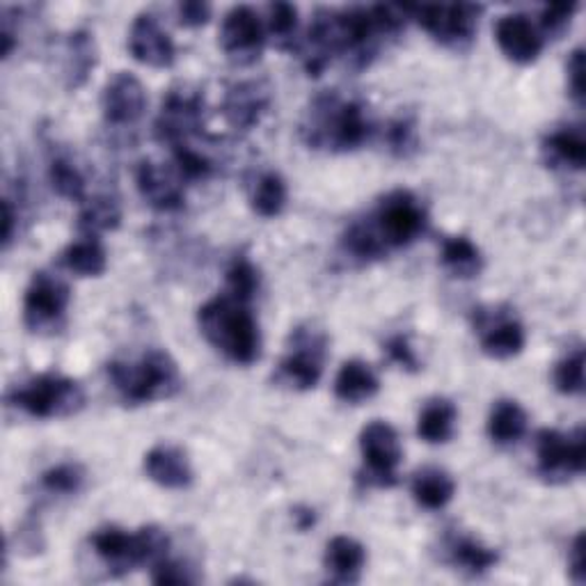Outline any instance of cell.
<instances>
[{
	"label": "cell",
	"instance_id": "7bdbcfd3",
	"mask_svg": "<svg viewBox=\"0 0 586 586\" xmlns=\"http://www.w3.org/2000/svg\"><path fill=\"white\" fill-rule=\"evenodd\" d=\"M566 71H569V90H571V96L573 99L584 106V48H575V51L571 54L569 58V65H566Z\"/></svg>",
	"mask_w": 586,
	"mask_h": 586
},
{
	"label": "cell",
	"instance_id": "74e56055",
	"mask_svg": "<svg viewBox=\"0 0 586 586\" xmlns=\"http://www.w3.org/2000/svg\"><path fill=\"white\" fill-rule=\"evenodd\" d=\"M554 387L561 395L577 397L584 392V351L566 355L554 366Z\"/></svg>",
	"mask_w": 586,
	"mask_h": 586
},
{
	"label": "cell",
	"instance_id": "484cf974",
	"mask_svg": "<svg viewBox=\"0 0 586 586\" xmlns=\"http://www.w3.org/2000/svg\"><path fill=\"white\" fill-rule=\"evenodd\" d=\"M458 410L449 399H431L418 420V435L429 445H445L454 437Z\"/></svg>",
	"mask_w": 586,
	"mask_h": 586
},
{
	"label": "cell",
	"instance_id": "4316f807",
	"mask_svg": "<svg viewBox=\"0 0 586 586\" xmlns=\"http://www.w3.org/2000/svg\"><path fill=\"white\" fill-rule=\"evenodd\" d=\"M456 495V481L440 468H424L412 479V497L429 511L445 508Z\"/></svg>",
	"mask_w": 586,
	"mask_h": 586
},
{
	"label": "cell",
	"instance_id": "8992f818",
	"mask_svg": "<svg viewBox=\"0 0 586 586\" xmlns=\"http://www.w3.org/2000/svg\"><path fill=\"white\" fill-rule=\"evenodd\" d=\"M364 225L387 253L392 248H406L424 234L426 211L410 190H395L385 195L376 211L364 220Z\"/></svg>",
	"mask_w": 586,
	"mask_h": 586
},
{
	"label": "cell",
	"instance_id": "1f68e13d",
	"mask_svg": "<svg viewBox=\"0 0 586 586\" xmlns=\"http://www.w3.org/2000/svg\"><path fill=\"white\" fill-rule=\"evenodd\" d=\"M48 181H51V188L65 200L79 204L87 200L85 177L67 156H54L51 163H48Z\"/></svg>",
	"mask_w": 586,
	"mask_h": 586
},
{
	"label": "cell",
	"instance_id": "7a4b0ae2",
	"mask_svg": "<svg viewBox=\"0 0 586 586\" xmlns=\"http://www.w3.org/2000/svg\"><path fill=\"white\" fill-rule=\"evenodd\" d=\"M198 324L209 344L236 364H255L261 358V335L250 303L220 293L198 312Z\"/></svg>",
	"mask_w": 586,
	"mask_h": 586
},
{
	"label": "cell",
	"instance_id": "7dc6e473",
	"mask_svg": "<svg viewBox=\"0 0 586 586\" xmlns=\"http://www.w3.org/2000/svg\"><path fill=\"white\" fill-rule=\"evenodd\" d=\"M293 518H296V527H298L301 531H307V529L314 527V523H316L314 511H312V508H305V506H298L296 511H293Z\"/></svg>",
	"mask_w": 586,
	"mask_h": 586
},
{
	"label": "cell",
	"instance_id": "8d00e7d4",
	"mask_svg": "<svg viewBox=\"0 0 586 586\" xmlns=\"http://www.w3.org/2000/svg\"><path fill=\"white\" fill-rule=\"evenodd\" d=\"M227 293L238 301L253 303L259 291V271L248 257H236L227 268Z\"/></svg>",
	"mask_w": 586,
	"mask_h": 586
},
{
	"label": "cell",
	"instance_id": "bcb514c9",
	"mask_svg": "<svg viewBox=\"0 0 586 586\" xmlns=\"http://www.w3.org/2000/svg\"><path fill=\"white\" fill-rule=\"evenodd\" d=\"M3 248L8 250L10 243L14 241V225H16V213L12 207V200H3Z\"/></svg>",
	"mask_w": 586,
	"mask_h": 586
},
{
	"label": "cell",
	"instance_id": "d6986e66",
	"mask_svg": "<svg viewBox=\"0 0 586 586\" xmlns=\"http://www.w3.org/2000/svg\"><path fill=\"white\" fill-rule=\"evenodd\" d=\"M495 39L502 54L518 65L534 62L543 51V37L525 14L500 16L495 26Z\"/></svg>",
	"mask_w": 586,
	"mask_h": 586
},
{
	"label": "cell",
	"instance_id": "ffe728a7",
	"mask_svg": "<svg viewBox=\"0 0 586 586\" xmlns=\"http://www.w3.org/2000/svg\"><path fill=\"white\" fill-rule=\"evenodd\" d=\"M144 472L154 483L167 491H184L192 483L188 456L173 445H156L144 456Z\"/></svg>",
	"mask_w": 586,
	"mask_h": 586
},
{
	"label": "cell",
	"instance_id": "d6a6232c",
	"mask_svg": "<svg viewBox=\"0 0 586 586\" xmlns=\"http://www.w3.org/2000/svg\"><path fill=\"white\" fill-rule=\"evenodd\" d=\"M250 204L261 218H276L286 207V184L278 173H263L253 188Z\"/></svg>",
	"mask_w": 586,
	"mask_h": 586
},
{
	"label": "cell",
	"instance_id": "d4e9b609",
	"mask_svg": "<svg viewBox=\"0 0 586 586\" xmlns=\"http://www.w3.org/2000/svg\"><path fill=\"white\" fill-rule=\"evenodd\" d=\"M96 62H99V54H96V44L87 31L71 33L67 39V87L79 90L87 83L90 73L94 71Z\"/></svg>",
	"mask_w": 586,
	"mask_h": 586
},
{
	"label": "cell",
	"instance_id": "f6af8a7d",
	"mask_svg": "<svg viewBox=\"0 0 586 586\" xmlns=\"http://www.w3.org/2000/svg\"><path fill=\"white\" fill-rule=\"evenodd\" d=\"M584 548H586V541H584V534L579 531L575 536V541L571 546V556H569V573H571V579L575 584H584L586 582V559H584Z\"/></svg>",
	"mask_w": 586,
	"mask_h": 586
},
{
	"label": "cell",
	"instance_id": "b9f144b4",
	"mask_svg": "<svg viewBox=\"0 0 586 586\" xmlns=\"http://www.w3.org/2000/svg\"><path fill=\"white\" fill-rule=\"evenodd\" d=\"M385 351H387L389 360L397 362L401 370H406V372H418L420 370V360H418V355H414V349L410 347L408 335L389 337L387 344H385Z\"/></svg>",
	"mask_w": 586,
	"mask_h": 586
},
{
	"label": "cell",
	"instance_id": "52a82bcc",
	"mask_svg": "<svg viewBox=\"0 0 586 586\" xmlns=\"http://www.w3.org/2000/svg\"><path fill=\"white\" fill-rule=\"evenodd\" d=\"M360 454L364 470L360 481L366 485L392 488L399 483V466L403 460V447L392 424L374 420L360 433Z\"/></svg>",
	"mask_w": 586,
	"mask_h": 586
},
{
	"label": "cell",
	"instance_id": "f35d334b",
	"mask_svg": "<svg viewBox=\"0 0 586 586\" xmlns=\"http://www.w3.org/2000/svg\"><path fill=\"white\" fill-rule=\"evenodd\" d=\"M387 144L389 152L399 159L410 156L418 150V129H414V121L410 117H399L395 121H389L387 127Z\"/></svg>",
	"mask_w": 586,
	"mask_h": 586
},
{
	"label": "cell",
	"instance_id": "f1b7e54d",
	"mask_svg": "<svg viewBox=\"0 0 586 586\" xmlns=\"http://www.w3.org/2000/svg\"><path fill=\"white\" fill-rule=\"evenodd\" d=\"M440 261L447 268L454 278L472 280L483 271V257L481 250L468 236H449L443 241V253Z\"/></svg>",
	"mask_w": 586,
	"mask_h": 586
},
{
	"label": "cell",
	"instance_id": "2e32d148",
	"mask_svg": "<svg viewBox=\"0 0 586 586\" xmlns=\"http://www.w3.org/2000/svg\"><path fill=\"white\" fill-rule=\"evenodd\" d=\"M129 51L131 56L142 62L156 69L173 67L177 58V48L173 37H169L154 14H138L131 33H129Z\"/></svg>",
	"mask_w": 586,
	"mask_h": 586
},
{
	"label": "cell",
	"instance_id": "ba28073f",
	"mask_svg": "<svg viewBox=\"0 0 586 586\" xmlns=\"http://www.w3.org/2000/svg\"><path fill=\"white\" fill-rule=\"evenodd\" d=\"M410 19L443 46L462 51L468 48L477 35L481 5L454 3V5H408Z\"/></svg>",
	"mask_w": 586,
	"mask_h": 586
},
{
	"label": "cell",
	"instance_id": "e0dca14e",
	"mask_svg": "<svg viewBox=\"0 0 586 586\" xmlns=\"http://www.w3.org/2000/svg\"><path fill=\"white\" fill-rule=\"evenodd\" d=\"M136 184H138L142 200L156 211L175 213V211H181L186 204V195L181 186L184 181L179 179V175L167 173L165 167L152 161H142L138 165Z\"/></svg>",
	"mask_w": 586,
	"mask_h": 586
},
{
	"label": "cell",
	"instance_id": "7402d4cb",
	"mask_svg": "<svg viewBox=\"0 0 586 586\" xmlns=\"http://www.w3.org/2000/svg\"><path fill=\"white\" fill-rule=\"evenodd\" d=\"M366 564V550L351 536H335L326 548L324 566L332 582L353 584L360 579V573Z\"/></svg>",
	"mask_w": 586,
	"mask_h": 586
},
{
	"label": "cell",
	"instance_id": "603a6c76",
	"mask_svg": "<svg viewBox=\"0 0 586 586\" xmlns=\"http://www.w3.org/2000/svg\"><path fill=\"white\" fill-rule=\"evenodd\" d=\"M380 383L374 370L362 360H349L341 364V370L335 378V395L344 403H364L378 395Z\"/></svg>",
	"mask_w": 586,
	"mask_h": 586
},
{
	"label": "cell",
	"instance_id": "8fae6325",
	"mask_svg": "<svg viewBox=\"0 0 586 586\" xmlns=\"http://www.w3.org/2000/svg\"><path fill=\"white\" fill-rule=\"evenodd\" d=\"M71 303L69 286L46 271L33 276L23 296V324L31 332H58Z\"/></svg>",
	"mask_w": 586,
	"mask_h": 586
},
{
	"label": "cell",
	"instance_id": "83f0119b",
	"mask_svg": "<svg viewBox=\"0 0 586 586\" xmlns=\"http://www.w3.org/2000/svg\"><path fill=\"white\" fill-rule=\"evenodd\" d=\"M527 412L518 401L502 399L493 406L488 418V435L495 445H516L527 433Z\"/></svg>",
	"mask_w": 586,
	"mask_h": 586
},
{
	"label": "cell",
	"instance_id": "ac0fdd59",
	"mask_svg": "<svg viewBox=\"0 0 586 586\" xmlns=\"http://www.w3.org/2000/svg\"><path fill=\"white\" fill-rule=\"evenodd\" d=\"M271 106V94L259 81L234 83L223 102V115L234 131H250Z\"/></svg>",
	"mask_w": 586,
	"mask_h": 586
},
{
	"label": "cell",
	"instance_id": "9a60e30c",
	"mask_svg": "<svg viewBox=\"0 0 586 586\" xmlns=\"http://www.w3.org/2000/svg\"><path fill=\"white\" fill-rule=\"evenodd\" d=\"M102 110L110 127H133L146 110V92L140 79L129 71H117L102 92Z\"/></svg>",
	"mask_w": 586,
	"mask_h": 586
},
{
	"label": "cell",
	"instance_id": "3957f363",
	"mask_svg": "<svg viewBox=\"0 0 586 586\" xmlns=\"http://www.w3.org/2000/svg\"><path fill=\"white\" fill-rule=\"evenodd\" d=\"M108 378L127 406H142L173 399L181 392L184 378L177 362L167 351L152 349L136 362L113 360Z\"/></svg>",
	"mask_w": 586,
	"mask_h": 586
},
{
	"label": "cell",
	"instance_id": "277c9868",
	"mask_svg": "<svg viewBox=\"0 0 586 586\" xmlns=\"http://www.w3.org/2000/svg\"><path fill=\"white\" fill-rule=\"evenodd\" d=\"M90 543L113 575H125L144 564L154 566L169 554V536L156 525H146L133 534L113 525L102 527L92 534Z\"/></svg>",
	"mask_w": 586,
	"mask_h": 586
},
{
	"label": "cell",
	"instance_id": "5bb4252c",
	"mask_svg": "<svg viewBox=\"0 0 586 586\" xmlns=\"http://www.w3.org/2000/svg\"><path fill=\"white\" fill-rule=\"evenodd\" d=\"M474 324L481 335V351L493 360H508L523 353L527 344L525 328L518 319L500 309H477Z\"/></svg>",
	"mask_w": 586,
	"mask_h": 586
},
{
	"label": "cell",
	"instance_id": "5b68a950",
	"mask_svg": "<svg viewBox=\"0 0 586 586\" xmlns=\"http://www.w3.org/2000/svg\"><path fill=\"white\" fill-rule=\"evenodd\" d=\"M5 403L35 420H62L85 406L83 387L62 374H39L8 389Z\"/></svg>",
	"mask_w": 586,
	"mask_h": 586
},
{
	"label": "cell",
	"instance_id": "9c48e42d",
	"mask_svg": "<svg viewBox=\"0 0 586 586\" xmlns=\"http://www.w3.org/2000/svg\"><path fill=\"white\" fill-rule=\"evenodd\" d=\"M536 456H539V474L546 481L559 483L584 474L586 466V435L577 426L571 433L543 429L536 435Z\"/></svg>",
	"mask_w": 586,
	"mask_h": 586
},
{
	"label": "cell",
	"instance_id": "60d3db41",
	"mask_svg": "<svg viewBox=\"0 0 586 586\" xmlns=\"http://www.w3.org/2000/svg\"><path fill=\"white\" fill-rule=\"evenodd\" d=\"M577 12V5H550L541 12V28L546 35H564L571 28L573 14Z\"/></svg>",
	"mask_w": 586,
	"mask_h": 586
},
{
	"label": "cell",
	"instance_id": "7c38bea8",
	"mask_svg": "<svg viewBox=\"0 0 586 586\" xmlns=\"http://www.w3.org/2000/svg\"><path fill=\"white\" fill-rule=\"evenodd\" d=\"M204 129V99L200 92L188 87H173L161 104L156 117V138L169 146L184 144L190 138L200 136Z\"/></svg>",
	"mask_w": 586,
	"mask_h": 586
},
{
	"label": "cell",
	"instance_id": "4dcf8cb0",
	"mask_svg": "<svg viewBox=\"0 0 586 586\" xmlns=\"http://www.w3.org/2000/svg\"><path fill=\"white\" fill-rule=\"evenodd\" d=\"M121 223V207L113 198V195H96V198H87L81 204L79 213V227L87 236H96L99 232L117 230Z\"/></svg>",
	"mask_w": 586,
	"mask_h": 586
},
{
	"label": "cell",
	"instance_id": "4fadbf2b",
	"mask_svg": "<svg viewBox=\"0 0 586 586\" xmlns=\"http://www.w3.org/2000/svg\"><path fill=\"white\" fill-rule=\"evenodd\" d=\"M266 44V28L250 5L232 8L220 26V46L236 67L255 65Z\"/></svg>",
	"mask_w": 586,
	"mask_h": 586
},
{
	"label": "cell",
	"instance_id": "cb8c5ba5",
	"mask_svg": "<svg viewBox=\"0 0 586 586\" xmlns=\"http://www.w3.org/2000/svg\"><path fill=\"white\" fill-rule=\"evenodd\" d=\"M60 263L81 278H99L108 268V255L99 238L85 234L81 241L67 246L60 255Z\"/></svg>",
	"mask_w": 586,
	"mask_h": 586
},
{
	"label": "cell",
	"instance_id": "f546056e",
	"mask_svg": "<svg viewBox=\"0 0 586 586\" xmlns=\"http://www.w3.org/2000/svg\"><path fill=\"white\" fill-rule=\"evenodd\" d=\"M447 552L454 566L472 575L488 573L491 569H495V564L500 561V554L493 548L483 546L481 541L472 539V536H454L447 543Z\"/></svg>",
	"mask_w": 586,
	"mask_h": 586
},
{
	"label": "cell",
	"instance_id": "836d02e7",
	"mask_svg": "<svg viewBox=\"0 0 586 586\" xmlns=\"http://www.w3.org/2000/svg\"><path fill=\"white\" fill-rule=\"evenodd\" d=\"M85 485V470L79 466V462H60V466L48 468L42 479L39 488L48 495H77L83 491Z\"/></svg>",
	"mask_w": 586,
	"mask_h": 586
},
{
	"label": "cell",
	"instance_id": "d590c367",
	"mask_svg": "<svg viewBox=\"0 0 586 586\" xmlns=\"http://www.w3.org/2000/svg\"><path fill=\"white\" fill-rule=\"evenodd\" d=\"M169 150H173L175 169L181 181H207L215 173V163L200 150H195L190 142L175 144Z\"/></svg>",
	"mask_w": 586,
	"mask_h": 586
},
{
	"label": "cell",
	"instance_id": "ee69618b",
	"mask_svg": "<svg viewBox=\"0 0 586 586\" xmlns=\"http://www.w3.org/2000/svg\"><path fill=\"white\" fill-rule=\"evenodd\" d=\"M177 16H179L181 26L200 28L211 19V5L198 3V0H192V3H181V5H177Z\"/></svg>",
	"mask_w": 586,
	"mask_h": 586
},
{
	"label": "cell",
	"instance_id": "e575fe53",
	"mask_svg": "<svg viewBox=\"0 0 586 586\" xmlns=\"http://www.w3.org/2000/svg\"><path fill=\"white\" fill-rule=\"evenodd\" d=\"M266 33L271 35L282 51H293L296 48L298 37V10L291 3H273L268 5V28Z\"/></svg>",
	"mask_w": 586,
	"mask_h": 586
},
{
	"label": "cell",
	"instance_id": "30bf717a",
	"mask_svg": "<svg viewBox=\"0 0 586 586\" xmlns=\"http://www.w3.org/2000/svg\"><path fill=\"white\" fill-rule=\"evenodd\" d=\"M328 339L314 328H296L291 335V347L280 362L278 378L293 389H314L324 376Z\"/></svg>",
	"mask_w": 586,
	"mask_h": 586
},
{
	"label": "cell",
	"instance_id": "44dd1931",
	"mask_svg": "<svg viewBox=\"0 0 586 586\" xmlns=\"http://www.w3.org/2000/svg\"><path fill=\"white\" fill-rule=\"evenodd\" d=\"M543 156L550 167L582 173L586 165V138L582 127H561L543 138Z\"/></svg>",
	"mask_w": 586,
	"mask_h": 586
},
{
	"label": "cell",
	"instance_id": "6da1fadb",
	"mask_svg": "<svg viewBox=\"0 0 586 586\" xmlns=\"http://www.w3.org/2000/svg\"><path fill=\"white\" fill-rule=\"evenodd\" d=\"M374 125L364 106L344 99L339 92H324L312 102L301 125V136L309 150L355 152L372 138Z\"/></svg>",
	"mask_w": 586,
	"mask_h": 586
},
{
	"label": "cell",
	"instance_id": "ab89813d",
	"mask_svg": "<svg viewBox=\"0 0 586 586\" xmlns=\"http://www.w3.org/2000/svg\"><path fill=\"white\" fill-rule=\"evenodd\" d=\"M152 582L163 586H179V584H192L198 577L192 575V569H188L181 561L173 556H163L152 566Z\"/></svg>",
	"mask_w": 586,
	"mask_h": 586
}]
</instances>
